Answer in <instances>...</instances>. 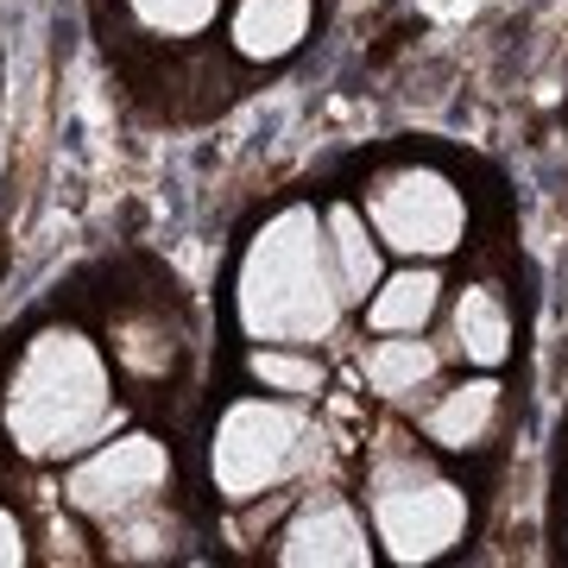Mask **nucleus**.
<instances>
[{"label":"nucleus","instance_id":"nucleus-7","mask_svg":"<svg viewBox=\"0 0 568 568\" xmlns=\"http://www.w3.org/2000/svg\"><path fill=\"white\" fill-rule=\"evenodd\" d=\"M278 562H373L366 518L342 493H316L297 506V518L278 537Z\"/></svg>","mask_w":568,"mask_h":568},{"label":"nucleus","instance_id":"nucleus-16","mask_svg":"<svg viewBox=\"0 0 568 568\" xmlns=\"http://www.w3.org/2000/svg\"><path fill=\"white\" fill-rule=\"evenodd\" d=\"M0 562H26V530L13 511H0Z\"/></svg>","mask_w":568,"mask_h":568},{"label":"nucleus","instance_id":"nucleus-15","mask_svg":"<svg viewBox=\"0 0 568 568\" xmlns=\"http://www.w3.org/2000/svg\"><path fill=\"white\" fill-rule=\"evenodd\" d=\"M253 379H260V386H272V392H284V398H310V392L323 386V366L304 361L297 347L272 342V347H260V354H253Z\"/></svg>","mask_w":568,"mask_h":568},{"label":"nucleus","instance_id":"nucleus-9","mask_svg":"<svg viewBox=\"0 0 568 568\" xmlns=\"http://www.w3.org/2000/svg\"><path fill=\"white\" fill-rule=\"evenodd\" d=\"M493 424H499V386H487V379L443 392V405L424 417L429 443H443V448H480L493 436Z\"/></svg>","mask_w":568,"mask_h":568},{"label":"nucleus","instance_id":"nucleus-4","mask_svg":"<svg viewBox=\"0 0 568 568\" xmlns=\"http://www.w3.org/2000/svg\"><path fill=\"white\" fill-rule=\"evenodd\" d=\"M310 424L297 405H278V398H234L215 424V443H209V474L222 499H260V493L284 487L291 474H304L310 462Z\"/></svg>","mask_w":568,"mask_h":568},{"label":"nucleus","instance_id":"nucleus-13","mask_svg":"<svg viewBox=\"0 0 568 568\" xmlns=\"http://www.w3.org/2000/svg\"><path fill=\"white\" fill-rule=\"evenodd\" d=\"M436 373V354L424 342H373L366 347V386L386 392V398H405V392L429 386Z\"/></svg>","mask_w":568,"mask_h":568},{"label":"nucleus","instance_id":"nucleus-1","mask_svg":"<svg viewBox=\"0 0 568 568\" xmlns=\"http://www.w3.org/2000/svg\"><path fill=\"white\" fill-rule=\"evenodd\" d=\"M342 272H335V246L328 222L316 209L291 203L260 227V241L246 246L241 272H234V316L253 342H284L310 347L328 342L342 323Z\"/></svg>","mask_w":568,"mask_h":568},{"label":"nucleus","instance_id":"nucleus-12","mask_svg":"<svg viewBox=\"0 0 568 568\" xmlns=\"http://www.w3.org/2000/svg\"><path fill=\"white\" fill-rule=\"evenodd\" d=\"M436 272H398L373 291V304H366V323L379 328V335H417V328L436 316Z\"/></svg>","mask_w":568,"mask_h":568},{"label":"nucleus","instance_id":"nucleus-5","mask_svg":"<svg viewBox=\"0 0 568 568\" xmlns=\"http://www.w3.org/2000/svg\"><path fill=\"white\" fill-rule=\"evenodd\" d=\"M164 493H171V455H164L159 436H114V443L102 436L63 474V499L102 530L152 518L164 506Z\"/></svg>","mask_w":568,"mask_h":568},{"label":"nucleus","instance_id":"nucleus-8","mask_svg":"<svg viewBox=\"0 0 568 568\" xmlns=\"http://www.w3.org/2000/svg\"><path fill=\"white\" fill-rule=\"evenodd\" d=\"M310 20H316V0H241V7H234V26H227V39H234L241 58L278 63V58H291V51L304 44Z\"/></svg>","mask_w":568,"mask_h":568},{"label":"nucleus","instance_id":"nucleus-10","mask_svg":"<svg viewBox=\"0 0 568 568\" xmlns=\"http://www.w3.org/2000/svg\"><path fill=\"white\" fill-rule=\"evenodd\" d=\"M455 347H462L474 366H499L511 347V316L506 304L493 297L487 284H467L455 297Z\"/></svg>","mask_w":568,"mask_h":568},{"label":"nucleus","instance_id":"nucleus-6","mask_svg":"<svg viewBox=\"0 0 568 568\" xmlns=\"http://www.w3.org/2000/svg\"><path fill=\"white\" fill-rule=\"evenodd\" d=\"M366 222L392 253H417V260H443L467 234V203L462 190L436 171H392L366 190Z\"/></svg>","mask_w":568,"mask_h":568},{"label":"nucleus","instance_id":"nucleus-3","mask_svg":"<svg viewBox=\"0 0 568 568\" xmlns=\"http://www.w3.org/2000/svg\"><path fill=\"white\" fill-rule=\"evenodd\" d=\"M366 511H373V537L398 562H436L467 530V493L410 448L379 455L373 480H366Z\"/></svg>","mask_w":568,"mask_h":568},{"label":"nucleus","instance_id":"nucleus-2","mask_svg":"<svg viewBox=\"0 0 568 568\" xmlns=\"http://www.w3.org/2000/svg\"><path fill=\"white\" fill-rule=\"evenodd\" d=\"M0 424L32 462H63L102 443L121 424V410H114V373L95 354V342L77 328L32 335L0 392Z\"/></svg>","mask_w":568,"mask_h":568},{"label":"nucleus","instance_id":"nucleus-14","mask_svg":"<svg viewBox=\"0 0 568 568\" xmlns=\"http://www.w3.org/2000/svg\"><path fill=\"white\" fill-rule=\"evenodd\" d=\"M126 7L152 39H196L222 13V0H126Z\"/></svg>","mask_w":568,"mask_h":568},{"label":"nucleus","instance_id":"nucleus-11","mask_svg":"<svg viewBox=\"0 0 568 568\" xmlns=\"http://www.w3.org/2000/svg\"><path fill=\"white\" fill-rule=\"evenodd\" d=\"M328 246H335L342 297H347V304H366V291H379V241L366 234L361 209H347V203L328 209Z\"/></svg>","mask_w":568,"mask_h":568}]
</instances>
